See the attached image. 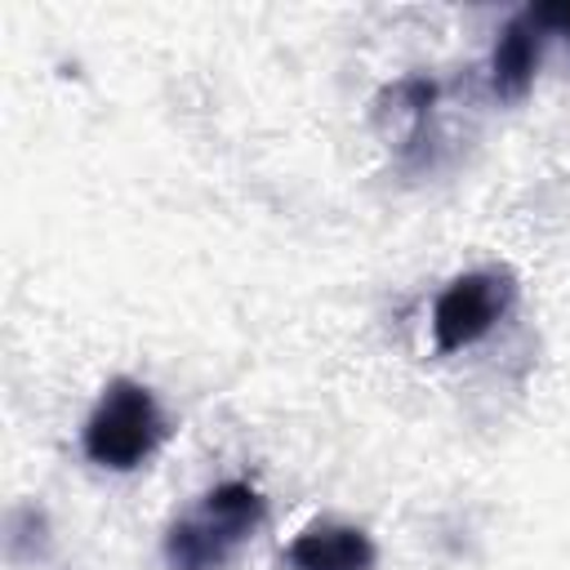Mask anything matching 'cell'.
Returning <instances> with one entry per match:
<instances>
[{
  "label": "cell",
  "mask_w": 570,
  "mask_h": 570,
  "mask_svg": "<svg viewBox=\"0 0 570 570\" xmlns=\"http://www.w3.org/2000/svg\"><path fill=\"white\" fill-rule=\"evenodd\" d=\"M267 517V499L249 481H218L200 503L165 530L169 570H227Z\"/></svg>",
  "instance_id": "1"
},
{
  "label": "cell",
  "mask_w": 570,
  "mask_h": 570,
  "mask_svg": "<svg viewBox=\"0 0 570 570\" xmlns=\"http://www.w3.org/2000/svg\"><path fill=\"white\" fill-rule=\"evenodd\" d=\"M165 436H169V419L156 392L138 379H111L80 428V450L89 463L107 472H134L160 450Z\"/></svg>",
  "instance_id": "2"
},
{
  "label": "cell",
  "mask_w": 570,
  "mask_h": 570,
  "mask_svg": "<svg viewBox=\"0 0 570 570\" xmlns=\"http://www.w3.org/2000/svg\"><path fill=\"white\" fill-rule=\"evenodd\" d=\"M517 303V276L508 267H476L454 276L432 303V343L441 356L481 343Z\"/></svg>",
  "instance_id": "3"
},
{
  "label": "cell",
  "mask_w": 570,
  "mask_h": 570,
  "mask_svg": "<svg viewBox=\"0 0 570 570\" xmlns=\"http://www.w3.org/2000/svg\"><path fill=\"white\" fill-rule=\"evenodd\" d=\"M289 570H374V539L352 521H312L285 548Z\"/></svg>",
  "instance_id": "4"
},
{
  "label": "cell",
  "mask_w": 570,
  "mask_h": 570,
  "mask_svg": "<svg viewBox=\"0 0 570 570\" xmlns=\"http://www.w3.org/2000/svg\"><path fill=\"white\" fill-rule=\"evenodd\" d=\"M543 45H548V27L539 22L534 4L517 9L503 22L494 53H490V85L499 98H521L534 85V71L543 62Z\"/></svg>",
  "instance_id": "5"
},
{
  "label": "cell",
  "mask_w": 570,
  "mask_h": 570,
  "mask_svg": "<svg viewBox=\"0 0 570 570\" xmlns=\"http://www.w3.org/2000/svg\"><path fill=\"white\" fill-rule=\"evenodd\" d=\"M432 102H436V85L428 76H405L396 80L392 89H383L379 98V120H396V138L401 147H414L423 138V125L432 116Z\"/></svg>",
  "instance_id": "6"
},
{
  "label": "cell",
  "mask_w": 570,
  "mask_h": 570,
  "mask_svg": "<svg viewBox=\"0 0 570 570\" xmlns=\"http://www.w3.org/2000/svg\"><path fill=\"white\" fill-rule=\"evenodd\" d=\"M539 22L548 27V36H561L570 45V0H552V4H534Z\"/></svg>",
  "instance_id": "7"
}]
</instances>
